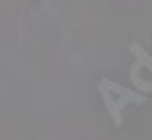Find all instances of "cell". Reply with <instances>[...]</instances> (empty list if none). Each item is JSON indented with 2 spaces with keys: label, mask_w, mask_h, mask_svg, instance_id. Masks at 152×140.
Segmentation results:
<instances>
[{
  "label": "cell",
  "mask_w": 152,
  "mask_h": 140,
  "mask_svg": "<svg viewBox=\"0 0 152 140\" xmlns=\"http://www.w3.org/2000/svg\"><path fill=\"white\" fill-rule=\"evenodd\" d=\"M98 90H100L102 95V102L107 106L109 115H111V120H114L116 127H121L123 124V106L125 104H143L145 102V95H141V93H132V90L123 88L118 84H114L111 79H102L98 84Z\"/></svg>",
  "instance_id": "cell-1"
},
{
  "label": "cell",
  "mask_w": 152,
  "mask_h": 140,
  "mask_svg": "<svg viewBox=\"0 0 152 140\" xmlns=\"http://www.w3.org/2000/svg\"><path fill=\"white\" fill-rule=\"evenodd\" d=\"M129 50H132V54L136 57V66H139V68H148L152 72V57H150V54H148L139 43H132V45H129Z\"/></svg>",
  "instance_id": "cell-2"
}]
</instances>
